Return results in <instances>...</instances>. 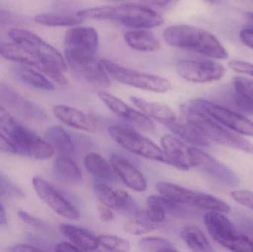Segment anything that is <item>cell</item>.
Listing matches in <instances>:
<instances>
[{
    "label": "cell",
    "instance_id": "cell-20",
    "mask_svg": "<svg viewBox=\"0 0 253 252\" xmlns=\"http://www.w3.org/2000/svg\"><path fill=\"white\" fill-rule=\"evenodd\" d=\"M53 113L59 121L73 128L92 133L97 132L94 121L77 108L67 105H56L53 108Z\"/></svg>",
    "mask_w": 253,
    "mask_h": 252
},
{
    "label": "cell",
    "instance_id": "cell-43",
    "mask_svg": "<svg viewBox=\"0 0 253 252\" xmlns=\"http://www.w3.org/2000/svg\"><path fill=\"white\" fill-rule=\"evenodd\" d=\"M98 213L99 218L104 222H111L115 219V214L112 211V209L104 204H101L98 206Z\"/></svg>",
    "mask_w": 253,
    "mask_h": 252
},
{
    "label": "cell",
    "instance_id": "cell-16",
    "mask_svg": "<svg viewBox=\"0 0 253 252\" xmlns=\"http://www.w3.org/2000/svg\"><path fill=\"white\" fill-rule=\"evenodd\" d=\"M10 139L16 147V152L34 159H49L55 154L54 149L48 142L21 126Z\"/></svg>",
    "mask_w": 253,
    "mask_h": 252
},
{
    "label": "cell",
    "instance_id": "cell-14",
    "mask_svg": "<svg viewBox=\"0 0 253 252\" xmlns=\"http://www.w3.org/2000/svg\"><path fill=\"white\" fill-rule=\"evenodd\" d=\"M97 96L107 108L137 130L149 133L154 131L155 124L150 117L131 108L120 98L105 91H99Z\"/></svg>",
    "mask_w": 253,
    "mask_h": 252
},
{
    "label": "cell",
    "instance_id": "cell-29",
    "mask_svg": "<svg viewBox=\"0 0 253 252\" xmlns=\"http://www.w3.org/2000/svg\"><path fill=\"white\" fill-rule=\"evenodd\" d=\"M180 235L184 242L192 251L199 252H213L211 244L204 232L194 224H187L181 228Z\"/></svg>",
    "mask_w": 253,
    "mask_h": 252
},
{
    "label": "cell",
    "instance_id": "cell-28",
    "mask_svg": "<svg viewBox=\"0 0 253 252\" xmlns=\"http://www.w3.org/2000/svg\"><path fill=\"white\" fill-rule=\"evenodd\" d=\"M45 139L59 156L69 157L74 153L72 139L62 127L58 126L49 127L45 132Z\"/></svg>",
    "mask_w": 253,
    "mask_h": 252
},
{
    "label": "cell",
    "instance_id": "cell-24",
    "mask_svg": "<svg viewBox=\"0 0 253 252\" xmlns=\"http://www.w3.org/2000/svg\"><path fill=\"white\" fill-rule=\"evenodd\" d=\"M166 126L180 139L196 147H206L211 144L210 141L194 126L187 121H179L176 118L173 121L168 123Z\"/></svg>",
    "mask_w": 253,
    "mask_h": 252
},
{
    "label": "cell",
    "instance_id": "cell-31",
    "mask_svg": "<svg viewBox=\"0 0 253 252\" xmlns=\"http://www.w3.org/2000/svg\"><path fill=\"white\" fill-rule=\"evenodd\" d=\"M16 72L22 81L32 87L47 91L54 90V86L45 76L31 68L19 67L16 68Z\"/></svg>",
    "mask_w": 253,
    "mask_h": 252
},
{
    "label": "cell",
    "instance_id": "cell-25",
    "mask_svg": "<svg viewBox=\"0 0 253 252\" xmlns=\"http://www.w3.org/2000/svg\"><path fill=\"white\" fill-rule=\"evenodd\" d=\"M130 101L147 116L151 117L165 125L176 118L173 111L165 104L150 102L137 96H130Z\"/></svg>",
    "mask_w": 253,
    "mask_h": 252
},
{
    "label": "cell",
    "instance_id": "cell-10",
    "mask_svg": "<svg viewBox=\"0 0 253 252\" xmlns=\"http://www.w3.org/2000/svg\"><path fill=\"white\" fill-rule=\"evenodd\" d=\"M188 105L236 133L253 137V121L237 112L204 99H192Z\"/></svg>",
    "mask_w": 253,
    "mask_h": 252
},
{
    "label": "cell",
    "instance_id": "cell-5",
    "mask_svg": "<svg viewBox=\"0 0 253 252\" xmlns=\"http://www.w3.org/2000/svg\"><path fill=\"white\" fill-rule=\"evenodd\" d=\"M210 235L220 245L233 252H253V242L240 233L222 213L211 211L204 217Z\"/></svg>",
    "mask_w": 253,
    "mask_h": 252
},
{
    "label": "cell",
    "instance_id": "cell-17",
    "mask_svg": "<svg viewBox=\"0 0 253 252\" xmlns=\"http://www.w3.org/2000/svg\"><path fill=\"white\" fill-rule=\"evenodd\" d=\"M93 190L101 204L125 216H136L139 213L138 205L133 198L122 189L114 190L104 182H96Z\"/></svg>",
    "mask_w": 253,
    "mask_h": 252
},
{
    "label": "cell",
    "instance_id": "cell-54",
    "mask_svg": "<svg viewBox=\"0 0 253 252\" xmlns=\"http://www.w3.org/2000/svg\"><path fill=\"white\" fill-rule=\"evenodd\" d=\"M110 1H124V0H110Z\"/></svg>",
    "mask_w": 253,
    "mask_h": 252
},
{
    "label": "cell",
    "instance_id": "cell-49",
    "mask_svg": "<svg viewBox=\"0 0 253 252\" xmlns=\"http://www.w3.org/2000/svg\"><path fill=\"white\" fill-rule=\"evenodd\" d=\"M55 250L56 252H80V250L77 248L72 243L62 242L56 246Z\"/></svg>",
    "mask_w": 253,
    "mask_h": 252
},
{
    "label": "cell",
    "instance_id": "cell-45",
    "mask_svg": "<svg viewBox=\"0 0 253 252\" xmlns=\"http://www.w3.org/2000/svg\"><path fill=\"white\" fill-rule=\"evenodd\" d=\"M239 38L243 44L253 50V28H247L242 30Z\"/></svg>",
    "mask_w": 253,
    "mask_h": 252
},
{
    "label": "cell",
    "instance_id": "cell-7",
    "mask_svg": "<svg viewBox=\"0 0 253 252\" xmlns=\"http://www.w3.org/2000/svg\"><path fill=\"white\" fill-rule=\"evenodd\" d=\"M101 61L108 75L122 84L158 93H166L172 88L170 81L163 77L129 69L108 59Z\"/></svg>",
    "mask_w": 253,
    "mask_h": 252
},
{
    "label": "cell",
    "instance_id": "cell-32",
    "mask_svg": "<svg viewBox=\"0 0 253 252\" xmlns=\"http://www.w3.org/2000/svg\"><path fill=\"white\" fill-rule=\"evenodd\" d=\"M34 20L37 23L49 27H69L76 26L83 22L82 18L73 17L66 15L50 14V13H42L37 15Z\"/></svg>",
    "mask_w": 253,
    "mask_h": 252
},
{
    "label": "cell",
    "instance_id": "cell-9",
    "mask_svg": "<svg viewBox=\"0 0 253 252\" xmlns=\"http://www.w3.org/2000/svg\"><path fill=\"white\" fill-rule=\"evenodd\" d=\"M99 47L97 31L90 27H76L67 31L64 52L67 63L94 58Z\"/></svg>",
    "mask_w": 253,
    "mask_h": 252
},
{
    "label": "cell",
    "instance_id": "cell-48",
    "mask_svg": "<svg viewBox=\"0 0 253 252\" xmlns=\"http://www.w3.org/2000/svg\"><path fill=\"white\" fill-rule=\"evenodd\" d=\"M10 252H40L42 251L41 249L37 248V247H34V246L28 245V244H17V245L13 246L10 247Z\"/></svg>",
    "mask_w": 253,
    "mask_h": 252
},
{
    "label": "cell",
    "instance_id": "cell-42",
    "mask_svg": "<svg viewBox=\"0 0 253 252\" xmlns=\"http://www.w3.org/2000/svg\"><path fill=\"white\" fill-rule=\"evenodd\" d=\"M17 215L19 216V218L22 222L28 224V226H32L34 228H37V229H42V228L44 227V223H42L40 219L28 214L26 212L19 210V211H18Z\"/></svg>",
    "mask_w": 253,
    "mask_h": 252
},
{
    "label": "cell",
    "instance_id": "cell-30",
    "mask_svg": "<svg viewBox=\"0 0 253 252\" xmlns=\"http://www.w3.org/2000/svg\"><path fill=\"white\" fill-rule=\"evenodd\" d=\"M53 168L56 178L65 183L73 184L81 180V170L77 162L70 157L59 156L56 158Z\"/></svg>",
    "mask_w": 253,
    "mask_h": 252
},
{
    "label": "cell",
    "instance_id": "cell-8",
    "mask_svg": "<svg viewBox=\"0 0 253 252\" xmlns=\"http://www.w3.org/2000/svg\"><path fill=\"white\" fill-rule=\"evenodd\" d=\"M158 192L164 196L185 205L205 209L209 211L227 213L230 207L216 197L204 192H196L169 182L161 181L156 184Z\"/></svg>",
    "mask_w": 253,
    "mask_h": 252
},
{
    "label": "cell",
    "instance_id": "cell-13",
    "mask_svg": "<svg viewBox=\"0 0 253 252\" xmlns=\"http://www.w3.org/2000/svg\"><path fill=\"white\" fill-rule=\"evenodd\" d=\"M32 183L40 199L56 214L68 220L80 218L78 209L48 181L40 176H35Z\"/></svg>",
    "mask_w": 253,
    "mask_h": 252
},
{
    "label": "cell",
    "instance_id": "cell-53",
    "mask_svg": "<svg viewBox=\"0 0 253 252\" xmlns=\"http://www.w3.org/2000/svg\"><path fill=\"white\" fill-rule=\"evenodd\" d=\"M205 1L211 3V4H215V3L220 2V1H222V0H205Z\"/></svg>",
    "mask_w": 253,
    "mask_h": 252
},
{
    "label": "cell",
    "instance_id": "cell-11",
    "mask_svg": "<svg viewBox=\"0 0 253 252\" xmlns=\"http://www.w3.org/2000/svg\"><path fill=\"white\" fill-rule=\"evenodd\" d=\"M177 74L193 83L218 81L226 73L222 64L213 60H181L175 65Z\"/></svg>",
    "mask_w": 253,
    "mask_h": 252
},
{
    "label": "cell",
    "instance_id": "cell-33",
    "mask_svg": "<svg viewBox=\"0 0 253 252\" xmlns=\"http://www.w3.org/2000/svg\"><path fill=\"white\" fill-rule=\"evenodd\" d=\"M138 249L143 252L176 251L169 241L159 237H145L141 238L138 242Z\"/></svg>",
    "mask_w": 253,
    "mask_h": 252
},
{
    "label": "cell",
    "instance_id": "cell-47",
    "mask_svg": "<svg viewBox=\"0 0 253 252\" xmlns=\"http://www.w3.org/2000/svg\"><path fill=\"white\" fill-rule=\"evenodd\" d=\"M17 19L13 13L6 10L0 9V23L4 25H9L16 22Z\"/></svg>",
    "mask_w": 253,
    "mask_h": 252
},
{
    "label": "cell",
    "instance_id": "cell-44",
    "mask_svg": "<svg viewBox=\"0 0 253 252\" xmlns=\"http://www.w3.org/2000/svg\"><path fill=\"white\" fill-rule=\"evenodd\" d=\"M240 228L244 234L253 242V220L248 217H242L239 220Z\"/></svg>",
    "mask_w": 253,
    "mask_h": 252
},
{
    "label": "cell",
    "instance_id": "cell-50",
    "mask_svg": "<svg viewBox=\"0 0 253 252\" xmlns=\"http://www.w3.org/2000/svg\"><path fill=\"white\" fill-rule=\"evenodd\" d=\"M143 2L150 5L157 6V7H164L173 1V0H141Z\"/></svg>",
    "mask_w": 253,
    "mask_h": 252
},
{
    "label": "cell",
    "instance_id": "cell-18",
    "mask_svg": "<svg viewBox=\"0 0 253 252\" xmlns=\"http://www.w3.org/2000/svg\"><path fill=\"white\" fill-rule=\"evenodd\" d=\"M68 65L74 73L83 81L96 87H109V75L105 71L102 61L96 58L82 59L68 62Z\"/></svg>",
    "mask_w": 253,
    "mask_h": 252
},
{
    "label": "cell",
    "instance_id": "cell-36",
    "mask_svg": "<svg viewBox=\"0 0 253 252\" xmlns=\"http://www.w3.org/2000/svg\"><path fill=\"white\" fill-rule=\"evenodd\" d=\"M154 229L155 227L152 223H149L147 220H143L142 218L129 220L126 222L124 226L125 232L135 236L150 233Z\"/></svg>",
    "mask_w": 253,
    "mask_h": 252
},
{
    "label": "cell",
    "instance_id": "cell-34",
    "mask_svg": "<svg viewBox=\"0 0 253 252\" xmlns=\"http://www.w3.org/2000/svg\"><path fill=\"white\" fill-rule=\"evenodd\" d=\"M98 241L99 246L107 251L126 252L131 249L129 241L114 235H99Z\"/></svg>",
    "mask_w": 253,
    "mask_h": 252
},
{
    "label": "cell",
    "instance_id": "cell-4",
    "mask_svg": "<svg viewBox=\"0 0 253 252\" xmlns=\"http://www.w3.org/2000/svg\"><path fill=\"white\" fill-rule=\"evenodd\" d=\"M185 121L194 126L209 141L253 155V144L226 128L225 126L189 105L180 107Z\"/></svg>",
    "mask_w": 253,
    "mask_h": 252
},
{
    "label": "cell",
    "instance_id": "cell-23",
    "mask_svg": "<svg viewBox=\"0 0 253 252\" xmlns=\"http://www.w3.org/2000/svg\"><path fill=\"white\" fill-rule=\"evenodd\" d=\"M59 229L64 236L80 251H93L99 247L98 237L88 229L71 224H61Z\"/></svg>",
    "mask_w": 253,
    "mask_h": 252
},
{
    "label": "cell",
    "instance_id": "cell-22",
    "mask_svg": "<svg viewBox=\"0 0 253 252\" xmlns=\"http://www.w3.org/2000/svg\"><path fill=\"white\" fill-rule=\"evenodd\" d=\"M162 149L172 160L175 167L182 170H188L191 167L189 149L182 141L172 135H165L161 139Z\"/></svg>",
    "mask_w": 253,
    "mask_h": 252
},
{
    "label": "cell",
    "instance_id": "cell-3",
    "mask_svg": "<svg viewBox=\"0 0 253 252\" xmlns=\"http://www.w3.org/2000/svg\"><path fill=\"white\" fill-rule=\"evenodd\" d=\"M8 36L15 42L28 47L39 58L44 66L42 73L60 85L68 84V80L63 74L68 70V64L54 47L26 30L13 28L9 31Z\"/></svg>",
    "mask_w": 253,
    "mask_h": 252
},
{
    "label": "cell",
    "instance_id": "cell-38",
    "mask_svg": "<svg viewBox=\"0 0 253 252\" xmlns=\"http://www.w3.org/2000/svg\"><path fill=\"white\" fill-rule=\"evenodd\" d=\"M20 125L13 119L8 112L0 105V130L12 138L19 130Z\"/></svg>",
    "mask_w": 253,
    "mask_h": 252
},
{
    "label": "cell",
    "instance_id": "cell-19",
    "mask_svg": "<svg viewBox=\"0 0 253 252\" xmlns=\"http://www.w3.org/2000/svg\"><path fill=\"white\" fill-rule=\"evenodd\" d=\"M111 164L116 175L129 189L137 192L146 190L147 183L144 175L124 156L120 154H113Z\"/></svg>",
    "mask_w": 253,
    "mask_h": 252
},
{
    "label": "cell",
    "instance_id": "cell-1",
    "mask_svg": "<svg viewBox=\"0 0 253 252\" xmlns=\"http://www.w3.org/2000/svg\"><path fill=\"white\" fill-rule=\"evenodd\" d=\"M165 42L172 47L196 52L215 59H227L229 55L216 36L206 30L190 25H175L164 31Z\"/></svg>",
    "mask_w": 253,
    "mask_h": 252
},
{
    "label": "cell",
    "instance_id": "cell-52",
    "mask_svg": "<svg viewBox=\"0 0 253 252\" xmlns=\"http://www.w3.org/2000/svg\"><path fill=\"white\" fill-rule=\"evenodd\" d=\"M247 18H248L249 28H253V13L252 12H248L247 13Z\"/></svg>",
    "mask_w": 253,
    "mask_h": 252
},
{
    "label": "cell",
    "instance_id": "cell-40",
    "mask_svg": "<svg viewBox=\"0 0 253 252\" xmlns=\"http://www.w3.org/2000/svg\"><path fill=\"white\" fill-rule=\"evenodd\" d=\"M231 197L241 205L253 210V192L245 189H237L231 192Z\"/></svg>",
    "mask_w": 253,
    "mask_h": 252
},
{
    "label": "cell",
    "instance_id": "cell-26",
    "mask_svg": "<svg viewBox=\"0 0 253 252\" xmlns=\"http://www.w3.org/2000/svg\"><path fill=\"white\" fill-rule=\"evenodd\" d=\"M84 166L87 172L99 181L113 182L117 180V175L112 166L99 154H87L84 158Z\"/></svg>",
    "mask_w": 253,
    "mask_h": 252
},
{
    "label": "cell",
    "instance_id": "cell-2",
    "mask_svg": "<svg viewBox=\"0 0 253 252\" xmlns=\"http://www.w3.org/2000/svg\"><path fill=\"white\" fill-rule=\"evenodd\" d=\"M82 19L110 20L129 28H153L164 23L162 15L142 4H126L120 6H102L84 9L77 12Z\"/></svg>",
    "mask_w": 253,
    "mask_h": 252
},
{
    "label": "cell",
    "instance_id": "cell-51",
    "mask_svg": "<svg viewBox=\"0 0 253 252\" xmlns=\"http://www.w3.org/2000/svg\"><path fill=\"white\" fill-rule=\"evenodd\" d=\"M6 223H7V218H6L5 213L0 204V225H5Z\"/></svg>",
    "mask_w": 253,
    "mask_h": 252
},
{
    "label": "cell",
    "instance_id": "cell-46",
    "mask_svg": "<svg viewBox=\"0 0 253 252\" xmlns=\"http://www.w3.org/2000/svg\"><path fill=\"white\" fill-rule=\"evenodd\" d=\"M0 151L9 153H16V149L11 142L6 139L1 133H0Z\"/></svg>",
    "mask_w": 253,
    "mask_h": 252
},
{
    "label": "cell",
    "instance_id": "cell-6",
    "mask_svg": "<svg viewBox=\"0 0 253 252\" xmlns=\"http://www.w3.org/2000/svg\"><path fill=\"white\" fill-rule=\"evenodd\" d=\"M108 133L117 144L126 150L143 158L175 167V164L166 155L163 149H161L150 139L135 130L120 126H113L108 128Z\"/></svg>",
    "mask_w": 253,
    "mask_h": 252
},
{
    "label": "cell",
    "instance_id": "cell-41",
    "mask_svg": "<svg viewBox=\"0 0 253 252\" xmlns=\"http://www.w3.org/2000/svg\"><path fill=\"white\" fill-rule=\"evenodd\" d=\"M228 66L236 72L253 77V64L251 62L243 60H231L228 62Z\"/></svg>",
    "mask_w": 253,
    "mask_h": 252
},
{
    "label": "cell",
    "instance_id": "cell-15",
    "mask_svg": "<svg viewBox=\"0 0 253 252\" xmlns=\"http://www.w3.org/2000/svg\"><path fill=\"white\" fill-rule=\"evenodd\" d=\"M0 103L31 121H42L47 118L45 112L34 102L19 94L13 87L0 81Z\"/></svg>",
    "mask_w": 253,
    "mask_h": 252
},
{
    "label": "cell",
    "instance_id": "cell-27",
    "mask_svg": "<svg viewBox=\"0 0 253 252\" xmlns=\"http://www.w3.org/2000/svg\"><path fill=\"white\" fill-rule=\"evenodd\" d=\"M124 39L129 47L137 51L154 52L160 48V42L156 36L145 30L127 31Z\"/></svg>",
    "mask_w": 253,
    "mask_h": 252
},
{
    "label": "cell",
    "instance_id": "cell-12",
    "mask_svg": "<svg viewBox=\"0 0 253 252\" xmlns=\"http://www.w3.org/2000/svg\"><path fill=\"white\" fill-rule=\"evenodd\" d=\"M189 157L191 167L199 169L223 184L236 186L240 183L233 170L199 147H190Z\"/></svg>",
    "mask_w": 253,
    "mask_h": 252
},
{
    "label": "cell",
    "instance_id": "cell-21",
    "mask_svg": "<svg viewBox=\"0 0 253 252\" xmlns=\"http://www.w3.org/2000/svg\"><path fill=\"white\" fill-rule=\"evenodd\" d=\"M0 54L4 59L18 62L25 66L32 67L42 72L44 66L39 58L28 47L17 42L0 44Z\"/></svg>",
    "mask_w": 253,
    "mask_h": 252
},
{
    "label": "cell",
    "instance_id": "cell-39",
    "mask_svg": "<svg viewBox=\"0 0 253 252\" xmlns=\"http://www.w3.org/2000/svg\"><path fill=\"white\" fill-rule=\"evenodd\" d=\"M166 212L156 204H147V209L144 213V220L150 223H160L166 218Z\"/></svg>",
    "mask_w": 253,
    "mask_h": 252
},
{
    "label": "cell",
    "instance_id": "cell-35",
    "mask_svg": "<svg viewBox=\"0 0 253 252\" xmlns=\"http://www.w3.org/2000/svg\"><path fill=\"white\" fill-rule=\"evenodd\" d=\"M147 204H156L164 209L167 214H181L184 211L181 204L175 202L167 197L151 195L147 200Z\"/></svg>",
    "mask_w": 253,
    "mask_h": 252
},
{
    "label": "cell",
    "instance_id": "cell-37",
    "mask_svg": "<svg viewBox=\"0 0 253 252\" xmlns=\"http://www.w3.org/2000/svg\"><path fill=\"white\" fill-rule=\"evenodd\" d=\"M235 91L245 99L253 103V80L245 76L233 78Z\"/></svg>",
    "mask_w": 253,
    "mask_h": 252
}]
</instances>
